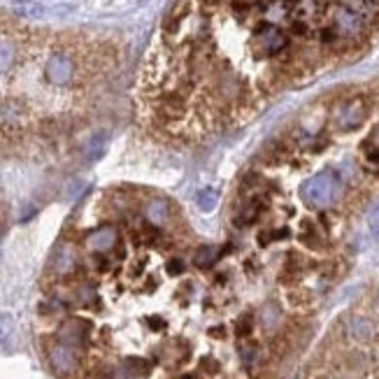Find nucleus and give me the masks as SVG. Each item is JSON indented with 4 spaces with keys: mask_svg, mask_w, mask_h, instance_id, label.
<instances>
[{
    "mask_svg": "<svg viewBox=\"0 0 379 379\" xmlns=\"http://www.w3.org/2000/svg\"><path fill=\"white\" fill-rule=\"evenodd\" d=\"M219 203V193L215 188H198V193H195V205H198L200 212H212Z\"/></svg>",
    "mask_w": 379,
    "mask_h": 379,
    "instance_id": "obj_16",
    "label": "nucleus"
},
{
    "mask_svg": "<svg viewBox=\"0 0 379 379\" xmlns=\"http://www.w3.org/2000/svg\"><path fill=\"white\" fill-rule=\"evenodd\" d=\"M119 242V230H117L112 223H105V226H98L96 230L86 235V247L96 254H108L117 247Z\"/></svg>",
    "mask_w": 379,
    "mask_h": 379,
    "instance_id": "obj_8",
    "label": "nucleus"
},
{
    "mask_svg": "<svg viewBox=\"0 0 379 379\" xmlns=\"http://www.w3.org/2000/svg\"><path fill=\"white\" fill-rule=\"evenodd\" d=\"M370 114V105L363 96H354L340 103V108L335 110V126L340 130H354L360 123L368 119Z\"/></svg>",
    "mask_w": 379,
    "mask_h": 379,
    "instance_id": "obj_4",
    "label": "nucleus"
},
{
    "mask_svg": "<svg viewBox=\"0 0 379 379\" xmlns=\"http://www.w3.org/2000/svg\"><path fill=\"white\" fill-rule=\"evenodd\" d=\"M198 370H200V372H207V375H215V372H219V363H217V360H215V358L205 356L203 360H200Z\"/></svg>",
    "mask_w": 379,
    "mask_h": 379,
    "instance_id": "obj_24",
    "label": "nucleus"
},
{
    "mask_svg": "<svg viewBox=\"0 0 379 379\" xmlns=\"http://www.w3.org/2000/svg\"><path fill=\"white\" fill-rule=\"evenodd\" d=\"M340 193H342V182H340V177L335 173H330V170H323V173L315 175L312 180L305 182L303 188H300L303 200L310 207H315V210L328 207L333 200L340 198Z\"/></svg>",
    "mask_w": 379,
    "mask_h": 379,
    "instance_id": "obj_1",
    "label": "nucleus"
},
{
    "mask_svg": "<svg viewBox=\"0 0 379 379\" xmlns=\"http://www.w3.org/2000/svg\"><path fill=\"white\" fill-rule=\"evenodd\" d=\"M145 321H147V326H149L151 330H163V326H165V321L161 317H147Z\"/></svg>",
    "mask_w": 379,
    "mask_h": 379,
    "instance_id": "obj_27",
    "label": "nucleus"
},
{
    "mask_svg": "<svg viewBox=\"0 0 379 379\" xmlns=\"http://www.w3.org/2000/svg\"><path fill=\"white\" fill-rule=\"evenodd\" d=\"M260 210H263V205H260L258 198H247L238 210L235 223H238V226H252V223L260 217Z\"/></svg>",
    "mask_w": 379,
    "mask_h": 379,
    "instance_id": "obj_12",
    "label": "nucleus"
},
{
    "mask_svg": "<svg viewBox=\"0 0 379 379\" xmlns=\"http://www.w3.org/2000/svg\"><path fill=\"white\" fill-rule=\"evenodd\" d=\"M347 335L356 342H372L377 335V326L370 317L363 315H352L347 317Z\"/></svg>",
    "mask_w": 379,
    "mask_h": 379,
    "instance_id": "obj_9",
    "label": "nucleus"
},
{
    "mask_svg": "<svg viewBox=\"0 0 379 379\" xmlns=\"http://www.w3.org/2000/svg\"><path fill=\"white\" fill-rule=\"evenodd\" d=\"M375 310L379 312V291H377V295H375Z\"/></svg>",
    "mask_w": 379,
    "mask_h": 379,
    "instance_id": "obj_30",
    "label": "nucleus"
},
{
    "mask_svg": "<svg viewBox=\"0 0 379 379\" xmlns=\"http://www.w3.org/2000/svg\"><path fill=\"white\" fill-rule=\"evenodd\" d=\"M256 358H258V347L256 345H242L240 347V360H242V365L252 368V365L256 363Z\"/></svg>",
    "mask_w": 379,
    "mask_h": 379,
    "instance_id": "obj_20",
    "label": "nucleus"
},
{
    "mask_svg": "<svg viewBox=\"0 0 379 379\" xmlns=\"http://www.w3.org/2000/svg\"><path fill=\"white\" fill-rule=\"evenodd\" d=\"M123 365H126L135 377L147 375V372H149V363H147L145 358H140V356H128L126 360H123Z\"/></svg>",
    "mask_w": 379,
    "mask_h": 379,
    "instance_id": "obj_18",
    "label": "nucleus"
},
{
    "mask_svg": "<svg viewBox=\"0 0 379 379\" xmlns=\"http://www.w3.org/2000/svg\"><path fill=\"white\" fill-rule=\"evenodd\" d=\"M347 8L354 10L368 26L379 16V0H347Z\"/></svg>",
    "mask_w": 379,
    "mask_h": 379,
    "instance_id": "obj_13",
    "label": "nucleus"
},
{
    "mask_svg": "<svg viewBox=\"0 0 379 379\" xmlns=\"http://www.w3.org/2000/svg\"><path fill=\"white\" fill-rule=\"evenodd\" d=\"M108 377H110V379H133L135 375L126 368V365L121 363V365H114V368L110 370V375H108Z\"/></svg>",
    "mask_w": 379,
    "mask_h": 379,
    "instance_id": "obj_22",
    "label": "nucleus"
},
{
    "mask_svg": "<svg viewBox=\"0 0 379 379\" xmlns=\"http://www.w3.org/2000/svg\"><path fill=\"white\" fill-rule=\"evenodd\" d=\"M170 217H173V207H170V203L165 198H149L145 203V219L151 226L156 228L165 226L170 221Z\"/></svg>",
    "mask_w": 379,
    "mask_h": 379,
    "instance_id": "obj_10",
    "label": "nucleus"
},
{
    "mask_svg": "<svg viewBox=\"0 0 379 379\" xmlns=\"http://www.w3.org/2000/svg\"><path fill=\"white\" fill-rule=\"evenodd\" d=\"M75 268H77V256H75L73 247H68V245L58 247L54 258H51V270H54V275L68 277L70 272H75Z\"/></svg>",
    "mask_w": 379,
    "mask_h": 379,
    "instance_id": "obj_11",
    "label": "nucleus"
},
{
    "mask_svg": "<svg viewBox=\"0 0 379 379\" xmlns=\"http://www.w3.org/2000/svg\"><path fill=\"white\" fill-rule=\"evenodd\" d=\"M254 45L263 56H277L289 47V38L272 23H260L254 33Z\"/></svg>",
    "mask_w": 379,
    "mask_h": 379,
    "instance_id": "obj_5",
    "label": "nucleus"
},
{
    "mask_svg": "<svg viewBox=\"0 0 379 379\" xmlns=\"http://www.w3.org/2000/svg\"><path fill=\"white\" fill-rule=\"evenodd\" d=\"M47 80L49 84L54 86H65L75 80L77 75V65H75V58L68 54V51H54L47 61Z\"/></svg>",
    "mask_w": 379,
    "mask_h": 379,
    "instance_id": "obj_6",
    "label": "nucleus"
},
{
    "mask_svg": "<svg viewBox=\"0 0 379 379\" xmlns=\"http://www.w3.org/2000/svg\"><path fill=\"white\" fill-rule=\"evenodd\" d=\"M12 61H14V47L8 42H0V73L10 68Z\"/></svg>",
    "mask_w": 379,
    "mask_h": 379,
    "instance_id": "obj_21",
    "label": "nucleus"
},
{
    "mask_svg": "<svg viewBox=\"0 0 379 379\" xmlns=\"http://www.w3.org/2000/svg\"><path fill=\"white\" fill-rule=\"evenodd\" d=\"M47 363H49V368L56 377L65 379L75 375L77 368H80V352L56 340L47 347Z\"/></svg>",
    "mask_w": 379,
    "mask_h": 379,
    "instance_id": "obj_2",
    "label": "nucleus"
},
{
    "mask_svg": "<svg viewBox=\"0 0 379 379\" xmlns=\"http://www.w3.org/2000/svg\"><path fill=\"white\" fill-rule=\"evenodd\" d=\"M260 326H263L265 330H275L277 326H280L282 321V310H280V305L277 303H265L263 307H260Z\"/></svg>",
    "mask_w": 379,
    "mask_h": 379,
    "instance_id": "obj_15",
    "label": "nucleus"
},
{
    "mask_svg": "<svg viewBox=\"0 0 379 379\" xmlns=\"http://www.w3.org/2000/svg\"><path fill=\"white\" fill-rule=\"evenodd\" d=\"M12 317H8V315H0V342L5 340V337H10V333H12Z\"/></svg>",
    "mask_w": 379,
    "mask_h": 379,
    "instance_id": "obj_25",
    "label": "nucleus"
},
{
    "mask_svg": "<svg viewBox=\"0 0 379 379\" xmlns=\"http://www.w3.org/2000/svg\"><path fill=\"white\" fill-rule=\"evenodd\" d=\"M254 333V315H242L235 321V335L240 337H249Z\"/></svg>",
    "mask_w": 379,
    "mask_h": 379,
    "instance_id": "obj_19",
    "label": "nucleus"
},
{
    "mask_svg": "<svg viewBox=\"0 0 379 379\" xmlns=\"http://www.w3.org/2000/svg\"><path fill=\"white\" fill-rule=\"evenodd\" d=\"M180 379H198V377L191 375V372H184V375H180Z\"/></svg>",
    "mask_w": 379,
    "mask_h": 379,
    "instance_id": "obj_29",
    "label": "nucleus"
},
{
    "mask_svg": "<svg viewBox=\"0 0 379 379\" xmlns=\"http://www.w3.org/2000/svg\"><path fill=\"white\" fill-rule=\"evenodd\" d=\"M165 270H168V275H182L184 272V260L182 258H170L168 263H165Z\"/></svg>",
    "mask_w": 379,
    "mask_h": 379,
    "instance_id": "obj_23",
    "label": "nucleus"
},
{
    "mask_svg": "<svg viewBox=\"0 0 379 379\" xmlns=\"http://www.w3.org/2000/svg\"><path fill=\"white\" fill-rule=\"evenodd\" d=\"M210 333H212V337H226V330H223V326H219V328H212Z\"/></svg>",
    "mask_w": 379,
    "mask_h": 379,
    "instance_id": "obj_28",
    "label": "nucleus"
},
{
    "mask_svg": "<svg viewBox=\"0 0 379 379\" xmlns=\"http://www.w3.org/2000/svg\"><path fill=\"white\" fill-rule=\"evenodd\" d=\"M333 31L337 33V38L342 40H349V42H354V40H360L365 35V21L360 19L354 10H349L347 5H337L333 10Z\"/></svg>",
    "mask_w": 379,
    "mask_h": 379,
    "instance_id": "obj_3",
    "label": "nucleus"
},
{
    "mask_svg": "<svg viewBox=\"0 0 379 379\" xmlns=\"http://www.w3.org/2000/svg\"><path fill=\"white\" fill-rule=\"evenodd\" d=\"M368 221H370V228H372V233L379 238V203L372 205V210H370V217H368Z\"/></svg>",
    "mask_w": 379,
    "mask_h": 379,
    "instance_id": "obj_26",
    "label": "nucleus"
},
{
    "mask_svg": "<svg viewBox=\"0 0 379 379\" xmlns=\"http://www.w3.org/2000/svg\"><path fill=\"white\" fill-rule=\"evenodd\" d=\"M88 333H91V326H88V321H84V319H80V317H70L58 326L56 340L80 352V349L86 345Z\"/></svg>",
    "mask_w": 379,
    "mask_h": 379,
    "instance_id": "obj_7",
    "label": "nucleus"
},
{
    "mask_svg": "<svg viewBox=\"0 0 379 379\" xmlns=\"http://www.w3.org/2000/svg\"><path fill=\"white\" fill-rule=\"evenodd\" d=\"M217 258H219V249L217 247H212V245H203V247H198L193 254V265L198 270H210L212 265L217 263Z\"/></svg>",
    "mask_w": 379,
    "mask_h": 379,
    "instance_id": "obj_14",
    "label": "nucleus"
},
{
    "mask_svg": "<svg viewBox=\"0 0 379 379\" xmlns=\"http://www.w3.org/2000/svg\"><path fill=\"white\" fill-rule=\"evenodd\" d=\"M88 379H110V377H103V375H91Z\"/></svg>",
    "mask_w": 379,
    "mask_h": 379,
    "instance_id": "obj_31",
    "label": "nucleus"
},
{
    "mask_svg": "<svg viewBox=\"0 0 379 379\" xmlns=\"http://www.w3.org/2000/svg\"><path fill=\"white\" fill-rule=\"evenodd\" d=\"M103 151H105V133H96L91 140L86 142V158L88 161H98L100 156H103Z\"/></svg>",
    "mask_w": 379,
    "mask_h": 379,
    "instance_id": "obj_17",
    "label": "nucleus"
}]
</instances>
